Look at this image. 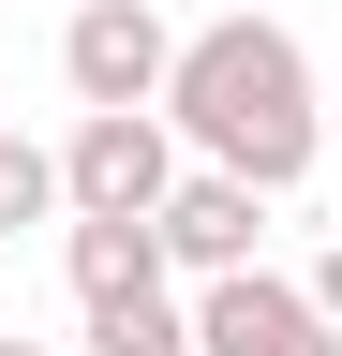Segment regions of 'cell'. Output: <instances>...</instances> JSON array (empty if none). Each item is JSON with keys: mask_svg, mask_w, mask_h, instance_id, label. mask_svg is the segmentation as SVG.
Segmentation results:
<instances>
[{"mask_svg": "<svg viewBox=\"0 0 342 356\" xmlns=\"http://www.w3.org/2000/svg\"><path fill=\"white\" fill-rule=\"evenodd\" d=\"M164 119L194 134V163H238V178H268V193H297V178H313V149H327L313 44H297L283 15H208V30H179Z\"/></svg>", "mask_w": 342, "mask_h": 356, "instance_id": "cell-1", "label": "cell"}, {"mask_svg": "<svg viewBox=\"0 0 342 356\" xmlns=\"http://www.w3.org/2000/svg\"><path fill=\"white\" fill-rule=\"evenodd\" d=\"M179 163H194V134L164 119V104H75V134H60V178H75V208H134V222H164Z\"/></svg>", "mask_w": 342, "mask_h": 356, "instance_id": "cell-2", "label": "cell"}, {"mask_svg": "<svg viewBox=\"0 0 342 356\" xmlns=\"http://www.w3.org/2000/svg\"><path fill=\"white\" fill-rule=\"evenodd\" d=\"M194 341L208 356H342V312L253 252V267H224V282H194Z\"/></svg>", "mask_w": 342, "mask_h": 356, "instance_id": "cell-3", "label": "cell"}, {"mask_svg": "<svg viewBox=\"0 0 342 356\" xmlns=\"http://www.w3.org/2000/svg\"><path fill=\"white\" fill-rule=\"evenodd\" d=\"M164 74H179L164 0H75V30H60V89L75 104H164Z\"/></svg>", "mask_w": 342, "mask_h": 356, "instance_id": "cell-4", "label": "cell"}, {"mask_svg": "<svg viewBox=\"0 0 342 356\" xmlns=\"http://www.w3.org/2000/svg\"><path fill=\"white\" fill-rule=\"evenodd\" d=\"M164 252H179V282L253 267V252H268V178H238V163H179V193H164Z\"/></svg>", "mask_w": 342, "mask_h": 356, "instance_id": "cell-5", "label": "cell"}, {"mask_svg": "<svg viewBox=\"0 0 342 356\" xmlns=\"http://www.w3.org/2000/svg\"><path fill=\"white\" fill-rule=\"evenodd\" d=\"M60 267H75V312H119V297H164V282H179L164 222H134V208H75L60 222Z\"/></svg>", "mask_w": 342, "mask_h": 356, "instance_id": "cell-6", "label": "cell"}, {"mask_svg": "<svg viewBox=\"0 0 342 356\" xmlns=\"http://www.w3.org/2000/svg\"><path fill=\"white\" fill-rule=\"evenodd\" d=\"M30 222H75V178L45 134H0V238H30Z\"/></svg>", "mask_w": 342, "mask_h": 356, "instance_id": "cell-7", "label": "cell"}, {"mask_svg": "<svg viewBox=\"0 0 342 356\" xmlns=\"http://www.w3.org/2000/svg\"><path fill=\"white\" fill-rule=\"evenodd\" d=\"M90 356H208V341H194V297L164 282V297H119V312H90Z\"/></svg>", "mask_w": 342, "mask_h": 356, "instance_id": "cell-8", "label": "cell"}, {"mask_svg": "<svg viewBox=\"0 0 342 356\" xmlns=\"http://www.w3.org/2000/svg\"><path fill=\"white\" fill-rule=\"evenodd\" d=\"M313 297H327V312H342V238H327V252H313Z\"/></svg>", "mask_w": 342, "mask_h": 356, "instance_id": "cell-9", "label": "cell"}, {"mask_svg": "<svg viewBox=\"0 0 342 356\" xmlns=\"http://www.w3.org/2000/svg\"><path fill=\"white\" fill-rule=\"evenodd\" d=\"M0 356H45V341H0Z\"/></svg>", "mask_w": 342, "mask_h": 356, "instance_id": "cell-10", "label": "cell"}]
</instances>
